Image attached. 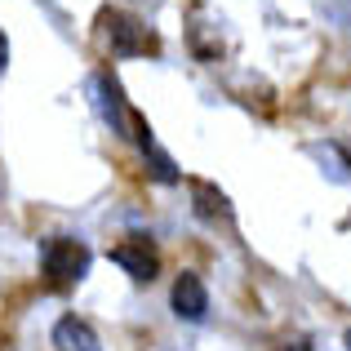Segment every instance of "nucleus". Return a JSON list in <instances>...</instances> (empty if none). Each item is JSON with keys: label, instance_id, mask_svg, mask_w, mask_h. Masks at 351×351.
Wrapping results in <instances>:
<instances>
[{"label": "nucleus", "instance_id": "obj_5", "mask_svg": "<svg viewBox=\"0 0 351 351\" xmlns=\"http://www.w3.org/2000/svg\"><path fill=\"white\" fill-rule=\"evenodd\" d=\"M49 347L53 351H103V338H98V329L89 325V320L62 316L58 325H53V334H49Z\"/></svg>", "mask_w": 351, "mask_h": 351}, {"label": "nucleus", "instance_id": "obj_9", "mask_svg": "<svg viewBox=\"0 0 351 351\" xmlns=\"http://www.w3.org/2000/svg\"><path fill=\"white\" fill-rule=\"evenodd\" d=\"M5 67H9V36L0 32V71H5Z\"/></svg>", "mask_w": 351, "mask_h": 351}, {"label": "nucleus", "instance_id": "obj_8", "mask_svg": "<svg viewBox=\"0 0 351 351\" xmlns=\"http://www.w3.org/2000/svg\"><path fill=\"white\" fill-rule=\"evenodd\" d=\"M143 152H147V156H152V165H156V169H152V173H156V178H160V182H178V169H173V160H169V156H165V152H160V147H156V143H147V147H143Z\"/></svg>", "mask_w": 351, "mask_h": 351}, {"label": "nucleus", "instance_id": "obj_4", "mask_svg": "<svg viewBox=\"0 0 351 351\" xmlns=\"http://www.w3.org/2000/svg\"><path fill=\"white\" fill-rule=\"evenodd\" d=\"M169 302H173V311H178V320H191V325H200V320L209 316V289L196 271H182L178 280H173Z\"/></svg>", "mask_w": 351, "mask_h": 351}, {"label": "nucleus", "instance_id": "obj_7", "mask_svg": "<svg viewBox=\"0 0 351 351\" xmlns=\"http://www.w3.org/2000/svg\"><path fill=\"white\" fill-rule=\"evenodd\" d=\"M191 191H196V200H200V214L205 218H232V205H227V196L223 191H214L209 182H191Z\"/></svg>", "mask_w": 351, "mask_h": 351}, {"label": "nucleus", "instance_id": "obj_2", "mask_svg": "<svg viewBox=\"0 0 351 351\" xmlns=\"http://www.w3.org/2000/svg\"><path fill=\"white\" fill-rule=\"evenodd\" d=\"M103 27H107V45H112L116 58H143V53H156V36L138 23L125 9H103Z\"/></svg>", "mask_w": 351, "mask_h": 351}, {"label": "nucleus", "instance_id": "obj_1", "mask_svg": "<svg viewBox=\"0 0 351 351\" xmlns=\"http://www.w3.org/2000/svg\"><path fill=\"white\" fill-rule=\"evenodd\" d=\"M40 271L49 276V285H58V289L85 280V271H89V245H85V240H71V236L45 240V245H40Z\"/></svg>", "mask_w": 351, "mask_h": 351}, {"label": "nucleus", "instance_id": "obj_6", "mask_svg": "<svg viewBox=\"0 0 351 351\" xmlns=\"http://www.w3.org/2000/svg\"><path fill=\"white\" fill-rule=\"evenodd\" d=\"M98 89H103V116L112 120L116 134H125V125H129V116H134V112H125V103H120V85H116L112 76H103V80H98Z\"/></svg>", "mask_w": 351, "mask_h": 351}, {"label": "nucleus", "instance_id": "obj_3", "mask_svg": "<svg viewBox=\"0 0 351 351\" xmlns=\"http://www.w3.org/2000/svg\"><path fill=\"white\" fill-rule=\"evenodd\" d=\"M112 263L125 276H134V280H156V271H160V254H156V245L147 236L120 240V245L112 249Z\"/></svg>", "mask_w": 351, "mask_h": 351}, {"label": "nucleus", "instance_id": "obj_10", "mask_svg": "<svg viewBox=\"0 0 351 351\" xmlns=\"http://www.w3.org/2000/svg\"><path fill=\"white\" fill-rule=\"evenodd\" d=\"M343 343H347V351H351V329H347V338H343Z\"/></svg>", "mask_w": 351, "mask_h": 351}]
</instances>
